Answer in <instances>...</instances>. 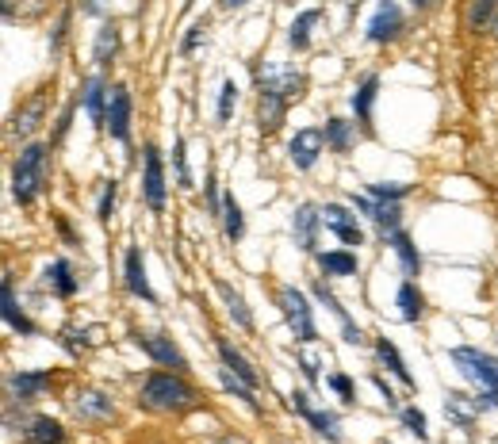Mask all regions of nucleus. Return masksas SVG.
<instances>
[{"instance_id": "f257e3e1", "label": "nucleus", "mask_w": 498, "mask_h": 444, "mask_svg": "<svg viewBox=\"0 0 498 444\" xmlns=\"http://www.w3.org/2000/svg\"><path fill=\"white\" fill-rule=\"evenodd\" d=\"M303 96V73L296 70H257V127L261 135H277L284 127L287 104Z\"/></svg>"}, {"instance_id": "f03ea898", "label": "nucleus", "mask_w": 498, "mask_h": 444, "mask_svg": "<svg viewBox=\"0 0 498 444\" xmlns=\"http://www.w3.org/2000/svg\"><path fill=\"white\" fill-rule=\"evenodd\" d=\"M138 402L146 410H157V414H184V410H192L200 399H196V391L181 380V372L176 375L173 372H150L146 383L138 391Z\"/></svg>"}, {"instance_id": "7ed1b4c3", "label": "nucleus", "mask_w": 498, "mask_h": 444, "mask_svg": "<svg viewBox=\"0 0 498 444\" xmlns=\"http://www.w3.org/2000/svg\"><path fill=\"white\" fill-rule=\"evenodd\" d=\"M46 157H51V150H46L42 142H31L20 150V157H15L12 165V195L20 207H31L39 200V192L46 188Z\"/></svg>"}, {"instance_id": "20e7f679", "label": "nucleus", "mask_w": 498, "mask_h": 444, "mask_svg": "<svg viewBox=\"0 0 498 444\" xmlns=\"http://www.w3.org/2000/svg\"><path fill=\"white\" fill-rule=\"evenodd\" d=\"M277 307H280V315H284V322H287V330L296 334V341H303V345L318 341L315 307H311V299H307V295H303L299 288L280 284V288H277Z\"/></svg>"}, {"instance_id": "39448f33", "label": "nucleus", "mask_w": 498, "mask_h": 444, "mask_svg": "<svg viewBox=\"0 0 498 444\" xmlns=\"http://www.w3.org/2000/svg\"><path fill=\"white\" fill-rule=\"evenodd\" d=\"M448 356H453V364L460 368V375L468 383H475L479 391H498V360L494 356L468 349V345H460V349H453Z\"/></svg>"}, {"instance_id": "423d86ee", "label": "nucleus", "mask_w": 498, "mask_h": 444, "mask_svg": "<svg viewBox=\"0 0 498 444\" xmlns=\"http://www.w3.org/2000/svg\"><path fill=\"white\" fill-rule=\"evenodd\" d=\"M142 200H146L154 215L165 211V165L157 146H146V157H142Z\"/></svg>"}, {"instance_id": "0eeeda50", "label": "nucleus", "mask_w": 498, "mask_h": 444, "mask_svg": "<svg viewBox=\"0 0 498 444\" xmlns=\"http://www.w3.org/2000/svg\"><path fill=\"white\" fill-rule=\"evenodd\" d=\"M349 203L361 211V215H368L376 222V230H380V238L388 241L395 230H403V211H399V203H383V200H372V195H357L352 192L349 195Z\"/></svg>"}, {"instance_id": "6e6552de", "label": "nucleus", "mask_w": 498, "mask_h": 444, "mask_svg": "<svg viewBox=\"0 0 498 444\" xmlns=\"http://www.w3.org/2000/svg\"><path fill=\"white\" fill-rule=\"evenodd\" d=\"M135 345L154 360V364L173 368V372H188V360H184L181 345H176L173 337H165V334H135Z\"/></svg>"}, {"instance_id": "1a4fd4ad", "label": "nucleus", "mask_w": 498, "mask_h": 444, "mask_svg": "<svg viewBox=\"0 0 498 444\" xmlns=\"http://www.w3.org/2000/svg\"><path fill=\"white\" fill-rule=\"evenodd\" d=\"M131 111H135V100H131V89L127 85H116L111 89V100H108V123L104 130L116 142H131Z\"/></svg>"}, {"instance_id": "9d476101", "label": "nucleus", "mask_w": 498, "mask_h": 444, "mask_svg": "<svg viewBox=\"0 0 498 444\" xmlns=\"http://www.w3.org/2000/svg\"><path fill=\"white\" fill-rule=\"evenodd\" d=\"M287 406L296 410V414L311 425V430L318 433V437H326V440H342V430H337V414H326V410H315L311 406V399L303 391H292L287 394Z\"/></svg>"}, {"instance_id": "9b49d317", "label": "nucleus", "mask_w": 498, "mask_h": 444, "mask_svg": "<svg viewBox=\"0 0 498 444\" xmlns=\"http://www.w3.org/2000/svg\"><path fill=\"white\" fill-rule=\"evenodd\" d=\"M323 150H326V130H318V127H303V130H296V138L287 142V157H292L296 169H311Z\"/></svg>"}, {"instance_id": "f8f14e48", "label": "nucleus", "mask_w": 498, "mask_h": 444, "mask_svg": "<svg viewBox=\"0 0 498 444\" xmlns=\"http://www.w3.org/2000/svg\"><path fill=\"white\" fill-rule=\"evenodd\" d=\"M323 226L330 230V234L342 238L345 245H364V230H361L357 215H352L349 207H342V203H326L323 207Z\"/></svg>"}, {"instance_id": "ddd939ff", "label": "nucleus", "mask_w": 498, "mask_h": 444, "mask_svg": "<svg viewBox=\"0 0 498 444\" xmlns=\"http://www.w3.org/2000/svg\"><path fill=\"white\" fill-rule=\"evenodd\" d=\"M399 31H403V8H399L395 0H383V5L376 8V15L368 20V31H364V35H368V43L380 46V43H391Z\"/></svg>"}, {"instance_id": "4468645a", "label": "nucleus", "mask_w": 498, "mask_h": 444, "mask_svg": "<svg viewBox=\"0 0 498 444\" xmlns=\"http://www.w3.org/2000/svg\"><path fill=\"white\" fill-rule=\"evenodd\" d=\"M318 226H323V211L315 203H299L292 215V234L303 253H318Z\"/></svg>"}, {"instance_id": "2eb2a0df", "label": "nucleus", "mask_w": 498, "mask_h": 444, "mask_svg": "<svg viewBox=\"0 0 498 444\" xmlns=\"http://www.w3.org/2000/svg\"><path fill=\"white\" fill-rule=\"evenodd\" d=\"M123 284L131 295H138V299H146V303H157V295L150 288V279H146V260H142V250L138 245H131L123 257Z\"/></svg>"}, {"instance_id": "dca6fc26", "label": "nucleus", "mask_w": 498, "mask_h": 444, "mask_svg": "<svg viewBox=\"0 0 498 444\" xmlns=\"http://www.w3.org/2000/svg\"><path fill=\"white\" fill-rule=\"evenodd\" d=\"M51 387V372H12L8 375V391L15 402H31Z\"/></svg>"}, {"instance_id": "f3484780", "label": "nucleus", "mask_w": 498, "mask_h": 444, "mask_svg": "<svg viewBox=\"0 0 498 444\" xmlns=\"http://www.w3.org/2000/svg\"><path fill=\"white\" fill-rule=\"evenodd\" d=\"M108 100H111V92H108L104 73H92V77L85 80V111H89V119H92L96 127L108 123Z\"/></svg>"}, {"instance_id": "a211bd4d", "label": "nucleus", "mask_w": 498, "mask_h": 444, "mask_svg": "<svg viewBox=\"0 0 498 444\" xmlns=\"http://www.w3.org/2000/svg\"><path fill=\"white\" fill-rule=\"evenodd\" d=\"M42 284L51 288L54 295H61V299H73V295H77V276H73V265H70L66 257L51 260V265L42 269Z\"/></svg>"}, {"instance_id": "6ab92c4d", "label": "nucleus", "mask_w": 498, "mask_h": 444, "mask_svg": "<svg viewBox=\"0 0 498 444\" xmlns=\"http://www.w3.org/2000/svg\"><path fill=\"white\" fill-rule=\"evenodd\" d=\"M376 92H380V77L376 73H368L357 92H352V111H357V123L372 135V108H376Z\"/></svg>"}, {"instance_id": "aec40b11", "label": "nucleus", "mask_w": 498, "mask_h": 444, "mask_svg": "<svg viewBox=\"0 0 498 444\" xmlns=\"http://www.w3.org/2000/svg\"><path fill=\"white\" fill-rule=\"evenodd\" d=\"M5 326L15 330L20 337H35V322H31L20 303H15V284H12V272H5Z\"/></svg>"}, {"instance_id": "412c9836", "label": "nucleus", "mask_w": 498, "mask_h": 444, "mask_svg": "<svg viewBox=\"0 0 498 444\" xmlns=\"http://www.w3.org/2000/svg\"><path fill=\"white\" fill-rule=\"evenodd\" d=\"M311 295H315V299H318V303H323V307H330V310H334V318H337V322H342V337H345L349 345H361V341H364V334L357 330V326H352V318H349V310H345L342 303H337V299H334V291H330L326 284H315V288H311Z\"/></svg>"}, {"instance_id": "4be33fe9", "label": "nucleus", "mask_w": 498, "mask_h": 444, "mask_svg": "<svg viewBox=\"0 0 498 444\" xmlns=\"http://www.w3.org/2000/svg\"><path fill=\"white\" fill-rule=\"evenodd\" d=\"M73 410H77V418H85V421H108L111 414H116V402L100 391H85V394H77L73 399Z\"/></svg>"}, {"instance_id": "5701e85b", "label": "nucleus", "mask_w": 498, "mask_h": 444, "mask_svg": "<svg viewBox=\"0 0 498 444\" xmlns=\"http://www.w3.org/2000/svg\"><path fill=\"white\" fill-rule=\"evenodd\" d=\"M391 241V250H395V257L403 260V272H407V279H414V276H422V253H418V245H414V238L407 234V230H395V234L388 238Z\"/></svg>"}, {"instance_id": "b1692460", "label": "nucleus", "mask_w": 498, "mask_h": 444, "mask_svg": "<svg viewBox=\"0 0 498 444\" xmlns=\"http://www.w3.org/2000/svg\"><path fill=\"white\" fill-rule=\"evenodd\" d=\"M376 356H380V364L388 368L403 387H418V383H414V375H410V368H407V360L399 356V349H395V345H391L388 337H376Z\"/></svg>"}, {"instance_id": "393cba45", "label": "nucleus", "mask_w": 498, "mask_h": 444, "mask_svg": "<svg viewBox=\"0 0 498 444\" xmlns=\"http://www.w3.org/2000/svg\"><path fill=\"white\" fill-rule=\"evenodd\" d=\"M42 115H46V96L42 92H35L31 100L12 115V135H31L39 123H42Z\"/></svg>"}, {"instance_id": "a878e982", "label": "nucleus", "mask_w": 498, "mask_h": 444, "mask_svg": "<svg viewBox=\"0 0 498 444\" xmlns=\"http://www.w3.org/2000/svg\"><path fill=\"white\" fill-rule=\"evenodd\" d=\"M219 356H222V368H230V372L238 375V380H246L249 387H261V375L253 372V364H249V360H246L242 353L234 349L230 341H222V337H219Z\"/></svg>"}, {"instance_id": "bb28decb", "label": "nucleus", "mask_w": 498, "mask_h": 444, "mask_svg": "<svg viewBox=\"0 0 498 444\" xmlns=\"http://www.w3.org/2000/svg\"><path fill=\"white\" fill-rule=\"evenodd\" d=\"M215 288H219V295H222V303H227V315H230L238 326H242L246 334H253V315H249V307H246L242 295H238V291L227 284V279H215Z\"/></svg>"}, {"instance_id": "cd10ccee", "label": "nucleus", "mask_w": 498, "mask_h": 444, "mask_svg": "<svg viewBox=\"0 0 498 444\" xmlns=\"http://www.w3.org/2000/svg\"><path fill=\"white\" fill-rule=\"evenodd\" d=\"M399 318L403 322H418L426 315V299H422V291H418L414 279H403V288H399Z\"/></svg>"}, {"instance_id": "c85d7f7f", "label": "nucleus", "mask_w": 498, "mask_h": 444, "mask_svg": "<svg viewBox=\"0 0 498 444\" xmlns=\"http://www.w3.org/2000/svg\"><path fill=\"white\" fill-rule=\"evenodd\" d=\"M23 440L27 444H66V430L54 418H35L23 430Z\"/></svg>"}, {"instance_id": "c756f323", "label": "nucleus", "mask_w": 498, "mask_h": 444, "mask_svg": "<svg viewBox=\"0 0 498 444\" xmlns=\"http://www.w3.org/2000/svg\"><path fill=\"white\" fill-rule=\"evenodd\" d=\"M318 257V269L326 276H352L357 272V253L349 250H330V253H315Z\"/></svg>"}, {"instance_id": "7c9ffc66", "label": "nucleus", "mask_w": 498, "mask_h": 444, "mask_svg": "<svg viewBox=\"0 0 498 444\" xmlns=\"http://www.w3.org/2000/svg\"><path fill=\"white\" fill-rule=\"evenodd\" d=\"M318 8H307V12H299L296 15V24L287 27V46H292V51H307V43H311V27L318 24Z\"/></svg>"}, {"instance_id": "2f4dec72", "label": "nucleus", "mask_w": 498, "mask_h": 444, "mask_svg": "<svg viewBox=\"0 0 498 444\" xmlns=\"http://www.w3.org/2000/svg\"><path fill=\"white\" fill-rule=\"evenodd\" d=\"M119 54V27L116 24H104L96 31V46H92V61L96 65H108L111 58Z\"/></svg>"}, {"instance_id": "473e14b6", "label": "nucleus", "mask_w": 498, "mask_h": 444, "mask_svg": "<svg viewBox=\"0 0 498 444\" xmlns=\"http://www.w3.org/2000/svg\"><path fill=\"white\" fill-rule=\"evenodd\" d=\"M222 234L230 241H238L246 234V219H242V207H238L234 192H222Z\"/></svg>"}, {"instance_id": "72a5a7b5", "label": "nucleus", "mask_w": 498, "mask_h": 444, "mask_svg": "<svg viewBox=\"0 0 498 444\" xmlns=\"http://www.w3.org/2000/svg\"><path fill=\"white\" fill-rule=\"evenodd\" d=\"M326 146H330L334 154H349L352 150V123L349 119H337V115H334V119L326 123Z\"/></svg>"}, {"instance_id": "f704fd0d", "label": "nucleus", "mask_w": 498, "mask_h": 444, "mask_svg": "<svg viewBox=\"0 0 498 444\" xmlns=\"http://www.w3.org/2000/svg\"><path fill=\"white\" fill-rule=\"evenodd\" d=\"M445 414L453 418V421L460 425V430H468V425H472V418L479 414V406H475V399H472V406H468V402H464V394H448V402H445Z\"/></svg>"}, {"instance_id": "c9c22d12", "label": "nucleus", "mask_w": 498, "mask_h": 444, "mask_svg": "<svg viewBox=\"0 0 498 444\" xmlns=\"http://www.w3.org/2000/svg\"><path fill=\"white\" fill-rule=\"evenodd\" d=\"M494 8H498V0H472V5H468V15H464V20H468L472 31H479V27H484L491 15H494Z\"/></svg>"}, {"instance_id": "e433bc0d", "label": "nucleus", "mask_w": 498, "mask_h": 444, "mask_svg": "<svg viewBox=\"0 0 498 444\" xmlns=\"http://www.w3.org/2000/svg\"><path fill=\"white\" fill-rule=\"evenodd\" d=\"M399 418H403V425H407V430H410L418 440H429L426 414H422V410H418V406H403V410H399Z\"/></svg>"}, {"instance_id": "4c0bfd02", "label": "nucleus", "mask_w": 498, "mask_h": 444, "mask_svg": "<svg viewBox=\"0 0 498 444\" xmlns=\"http://www.w3.org/2000/svg\"><path fill=\"white\" fill-rule=\"evenodd\" d=\"M368 195L383 203H399L403 195H410V184H368Z\"/></svg>"}, {"instance_id": "58836bf2", "label": "nucleus", "mask_w": 498, "mask_h": 444, "mask_svg": "<svg viewBox=\"0 0 498 444\" xmlns=\"http://www.w3.org/2000/svg\"><path fill=\"white\" fill-rule=\"evenodd\" d=\"M234 104H238V85H234V80H222V92H219V123H230Z\"/></svg>"}, {"instance_id": "ea45409f", "label": "nucleus", "mask_w": 498, "mask_h": 444, "mask_svg": "<svg viewBox=\"0 0 498 444\" xmlns=\"http://www.w3.org/2000/svg\"><path fill=\"white\" fill-rule=\"evenodd\" d=\"M173 165H176V184H181V188H192V173H188L184 138H176V146H173Z\"/></svg>"}, {"instance_id": "a19ab883", "label": "nucleus", "mask_w": 498, "mask_h": 444, "mask_svg": "<svg viewBox=\"0 0 498 444\" xmlns=\"http://www.w3.org/2000/svg\"><path fill=\"white\" fill-rule=\"evenodd\" d=\"M116 195H119V184H116V180H108L104 195H100V207H96V219H100V222L111 219V211H116Z\"/></svg>"}, {"instance_id": "79ce46f5", "label": "nucleus", "mask_w": 498, "mask_h": 444, "mask_svg": "<svg viewBox=\"0 0 498 444\" xmlns=\"http://www.w3.org/2000/svg\"><path fill=\"white\" fill-rule=\"evenodd\" d=\"M326 383L337 391V399H342V402H357V399H352V383H349V375H342V372H337V375H330Z\"/></svg>"}, {"instance_id": "37998d69", "label": "nucleus", "mask_w": 498, "mask_h": 444, "mask_svg": "<svg viewBox=\"0 0 498 444\" xmlns=\"http://www.w3.org/2000/svg\"><path fill=\"white\" fill-rule=\"evenodd\" d=\"M296 360H299V368H303V375H307V383H315V387H318V360H315L311 353H299Z\"/></svg>"}, {"instance_id": "c03bdc74", "label": "nucleus", "mask_w": 498, "mask_h": 444, "mask_svg": "<svg viewBox=\"0 0 498 444\" xmlns=\"http://www.w3.org/2000/svg\"><path fill=\"white\" fill-rule=\"evenodd\" d=\"M203 31H207V24H196V27L188 31V39L181 43V54H192V51H196V46L203 43Z\"/></svg>"}, {"instance_id": "a18cd8bd", "label": "nucleus", "mask_w": 498, "mask_h": 444, "mask_svg": "<svg viewBox=\"0 0 498 444\" xmlns=\"http://www.w3.org/2000/svg\"><path fill=\"white\" fill-rule=\"evenodd\" d=\"M475 406H479V410H494V406H498V391H479Z\"/></svg>"}, {"instance_id": "49530a36", "label": "nucleus", "mask_w": 498, "mask_h": 444, "mask_svg": "<svg viewBox=\"0 0 498 444\" xmlns=\"http://www.w3.org/2000/svg\"><path fill=\"white\" fill-rule=\"evenodd\" d=\"M66 27H70V15H61V20H58V31H54V51H58V46H61V39H66Z\"/></svg>"}, {"instance_id": "de8ad7c7", "label": "nucleus", "mask_w": 498, "mask_h": 444, "mask_svg": "<svg viewBox=\"0 0 498 444\" xmlns=\"http://www.w3.org/2000/svg\"><path fill=\"white\" fill-rule=\"evenodd\" d=\"M242 5H249V0H219L222 12H234V8H242Z\"/></svg>"}, {"instance_id": "09e8293b", "label": "nucleus", "mask_w": 498, "mask_h": 444, "mask_svg": "<svg viewBox=\"0 0 498 444\" xmlns=\"http://www.w3.org/2000/svg\"><path fill=\"white\" fill-rule=\"evenodd\" d=\"M410 5H414V8H426V5H433V0H410Z\"/></svg>"}, {"instance_id": "8fccbe9b", "label": "nucleus", "mask_w": 498, "mask_h": 444, "mask_svg": "<svg viewBox=\"0 0 498 444\" xmlns=\"http://www.w3.org/2000/svg\"><path fill=\"white\" fill-rule=\"evenodd\" d=\"M85 8L92 12V8H100V0H85Z\"/></svg>"}, {"instance_id": "3c124183", "label": "nucleus", "mask_w": 498, "mask_h": 444, "mask_svg": "<svg viewBox=\"0 0 498 444\" xmlns=\"http://www.w3.org/2000/svg\"><path fill=\"white\" fill-rule=\"evenodd\" d=\"M491 31H494V39H498V15H494V20H491Z\"/></svg>"}, {"instance_id": "603ef678", "label": "nucleus", "mask_w": 498, "mask_h": 444, "mask_svg": "<svg viewBox=\"0 0 498 444\" xmlns=\"http://www.w3.org/2000/svg\"><path fill=\"white\" fill-rule=\"evenodd\" d=\"M219 444H238V440H234V437H222V440H219Z\"/></svg>"}]
</instances>
